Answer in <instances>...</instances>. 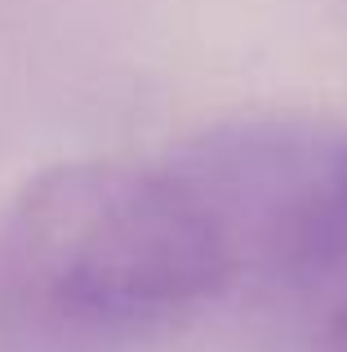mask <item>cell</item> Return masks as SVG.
<instances>
[{"label": "cell", "instance_id": "obj_3", "mask_svg": "<svg viewBox=\"0 0 347 352\" xmlns=\"http://www.w3.org/2000/svg\"><path fill=\"white\" fill-rule=\"evenodd\" d=\"M321 352H347V312H339V317L321 330Z\"/></svg>", "mask_w": 347, "mask_h": 352}, {"label": "cell", "instance_id": "obj_2", "mask_svg": "<svg viewBox=\"0 0 347 352\" xmlns=\"http://www.w3.org/2000/svg\"><path fill=\"white\" fill-rule=\"evenodd\" d=\"M169 161L214 210L241 281L289 290L321 330L347 312V116L223 120Z\"/></svg>", "mask_w": 347, "mask_h": 352}, {"label": "cell", "instance_id": "obj_1", "mask_svg": "<svg viewBox=\"0 0 347 352\" xmlns=\"http://www.w3.org/2000/svg\"><path fill=\"white\" fill-rule=\"evenodd\" d=\"M241 267L174 161H71L0 210V330L49 352H94L187 326Z\"/></svg>", "mask_w": 347, "mask_h": 352}]
</instances>
